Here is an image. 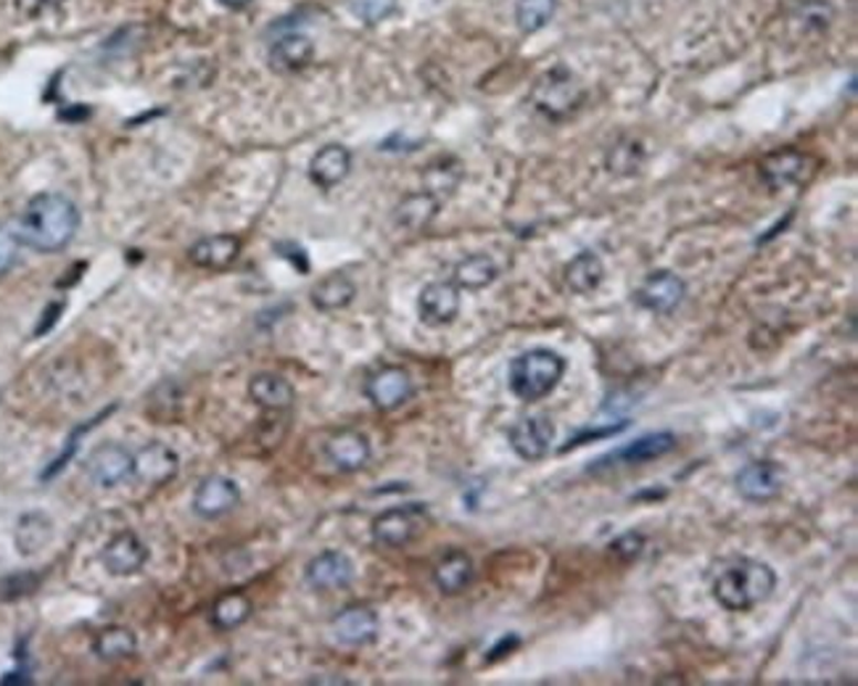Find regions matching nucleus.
Here are the masks:
<instances>
[{
  "mask_svg": "<svg viewBox=\"0 0 858 686\" xmlns=\"http://www.w3.org/2000/svg\"><path fill=\"white\" fill-rule=\"evenodd\" d=\"M19 246H22V243L17 241L13 230L0 225V277L9 275L13 270V264L19 260Z\"/></svg>",
  "mask_w": 858,
  "mask_h": 686,
  "instance_id": "nucleus-38",
  "label": "nucleus"
},
{
  "mask_svg": "<svg viewBox=\"0 0 858 686\" xmlns=\"http://www.w3.org/2000/svg\"><path fill=\"white\" fill-rule=\"evenodd\" d=\"M85 471L91 475L93 484H98L100 488H114L125 484L127 478H133L135 454L119 444L96 446L85 462Z\"/></svg>",
  "mask_w": 858,
  "mask_h": 686,
  "instance_id": "nucleus-10",
  "label": "nucleus"
},
{
  "mask_svg": "<svg viewBox=\"0 0 858 686\" xmlns=\"http://www.w3.org/2000/svg\"><path fill=\"white\" fill-rule=\"evenodd\" d=\"M313 56H315L313 40L307 35H299V32H288V35L278 38L273 45H269V66L280 74L304 70V66L313 61Z\"/></svg>",
  "mask_w": 858,
  "mask_h": 686,
  "instance_id": "nucleus-22",
  "label": "nucleus"
},
{
  "mask_svg": "<svg viewBox=\"0 0 858 686\" xmlns=\"http://www.w3.org/2000/svg\"><path fill=\"white\" fill-rule=\"evenodd\" d=\"M605 281V264L594 251H581L573 260L565 264V285H569L571 294L586 296L592 291L600 288V283Z\"/></svg>",
  "mask_w": 858,
  "mask_h": 686,
  "instance_id": "nucleus-25",
  "label": "nucleus"
},
{
  "mask_svg": "<svg viewBox=\"0 0 858 686\" xmlns=\"http://www.w3.org/2000/svg\"><path fill=\"white\" fill-rule=\"evenodd\" d=\"M774 568L769 562L750 560V557L729 562V566L719 570V576L711 583L713 600L729 610V613H748V610L759 608V604L774 594Z\"/></svg>",
  "mask_w": 858,
  "mask_h": 686,
  "instance_id": "nucleus-2",
  "label": "nucleus"
},
{
  "mask_svg": "<svg viewBox=\"0 0 858 686\" xmlns=\"http://www.w3.org/2000/svg\"><path fill=\"white\" fill-rule=\"evenodd\" d=\"M135 650H138V640H135L133 631L125 626H109L98 631V636L93 640V652L106 663L127 661V657L135 655Z\"/></svg>",
  "mask_w": 858,
  "mask_h": 686,
  "instance_id": "nucleus-30",
  "label": "nucleus"
},
{
  "mask_svg": "<svg viewBox=\"0 0 858 686\" xmlns=\"http://www.w3.org/2000/svg\"><path fill=\"white\" fill-rule=\"evenodd\" d=\"M497 275L499 267L489 254H470L463 262H457L452 283L465 291H484L497 281Z\"/></svg>",
  "mask_w": 858,
  "mask_h": 686,
  "instance_id": "nucleus-28",
  "label": "nucleus"
},
{
  "mask_svg": "<svg viewBox=\"0 0 858 686\" xmlns=\"http://www.w3.org/2000/svg\"><path fill=\"white\" fill-rule=\"evenodd\" d=\"M438 207H442V201H438L434 193H428V190L410 193L407 199H402L400 207H396V225L410 230V233H421V230L434 222Z\"/></svg>",
  "mask_w": 858,
  "mask_h": 686,
  "instance_id": "nucleus-26",
  "label": "nucleus"
},
{
  "mask_svg": "<svg viewBox=\"0 0 858 686\" xmlns=\"http://www.w3.org/2000/svg\"><path fill=\"white\" fill-rule=\"evenodd\" d=\"M833 19L835 11L827 0H803L793 13V22H798L803 32H824L833 24Z\"/></svg>",
  "mask_w": 858,
  "mask_h": 686,
  "instance_id": "nucleus-35",
  "label": "nucleus"
},
{
  "mask_svg": "<svg viewBox=\"0 0 858 686\" xmlns=\"http://www.w3.org/2000/svg\"><path fill=\"white\" fill-rule=\"evenodd\" d=\"M51 536H53V523H51L49 515L27 513L17 523V534H13V541H17L19 552L22 555H38L40 549L49 545Z\"/></svg>",
  "mask_w": 858,
  "mask_h": 686,
  "instance_id": "nucleus-29",
  "label": "nucleus"
},
{
  "mask_svg": "<svg viewBox=\"0 0 858 686\" xmlns=\"http://www.w3.org/2000/svg\"><path fill=\"white\" fill-rule=\"evenodd\" d=\"M558 0H520L516 9V19L520 32H539L555 17Z\"/></svg>",
  "mask_w": 858,
  "mask_h": 686,
  "instance_id": "nucleus-33",
  "label": "nucleus"
},
{
  "mask_svg": "<svg viewBox=\"0 0 858 686\" xmlns=\"http://www.w3.org/2000/svg\"><path fill=\"white\" fill-rule=\"evenodd\" d=\"M278 251L283 260H288L299 273H309V260L301 246H296V243H278Z\"/></svg>",
  "mask_w": 858,
  "mask_h": 686,
  "instance_id": "nucleus-40",
  "label": "nucleus"
},
{
  "mask_svg": "<svg viewBox=\"0 0 858 686\" xmlns=\"http://www.w3.org/2000/svg\"><path fill=\"white\" fill-rule=\"evenodd\" d=\"M607 169L616 175H634L645 165V148L637 140H621L607 154Z\"/></svg>",
  "mask_w": 858,
  "mask_h": 686,
  "instance_id": "nucleus-34",
  "label": "nucleus"
},
{
  "mask_svg": "<svg viewBox=\"0 0 858 686\" xmlns=\"http://www.w3.org/2000/svg\"><path fill=\"white\" fill-rule=\"evenodd\" d=\"M473 576H476V570H473L470 555L459 552V549H452V552L444 555L434 568V583L438 592L447 597L465 592L470 587Z\"/></svg>",
  "mask_w": 858,
  "mask_h": 686,
  "instance_id": "nucleus-23",
  "label": "nucleus"
},
{
  "mask_svg": "<svg viewBox=\"0 0 858 686\" xmlns=\"http://www.w3.org/2000/svg\"><path fill=\"white\" fill-rule=\"evenodd\" d=\"M734 484H738L740 497L745 502L766 505V502L776 499L785 492L787 473L776 460H755L742 467L738 478H734Z\"/></svg>",
  "mask_w": 858,
  "mask_h": 686,
  "instance_id": "nucleus-7",
  "label": "nucleus"
},
{
  "mask_svg": "<svg viewBox=\"0 0 858 686\" xmlns=\"http://www.w3.org/2000/svg\"><path fill=\"white\" fill-rule=\"evenodd\" d=\"M326 457L336 471L357 473L373 457V446H370V439L364 436V433L343 428V431H336L333 436L328 439Z\"/></svg>",
  "mask_w": 858,
  "mask_h": 686,
  "instance_id": "nucleus-14",
  "label": "nucleus"
},
{
  "mask_svg": "<svg viewBox=\"0 0 858 686\" xmlns=\"http://www.w3.org/2000/svg\"><path fill=\"white\" fill-rule=\"evenodd\" d=\"M808 169V156L795 151V148H782V151L769 154L766 159L759 165L761 182L769 190H785L790 186H798L806 178Z\"/></svg>",
  "mask_w": 858,
  "mask_h": 686,
  "instance_id": "nucleus-17",
  "label": "nucleus"
},
{
  "mask_svg": "<svg viewBox=\"0 0 858 686\" xmlns=\"http://www.w3.org/2000/svg\"><path fill=\"white\" fill-rule=\"evenodd\" d=\"M61 3H64V0H17V9L27 19H38V17H45V13L56 11Z\"/></svg>",
  "mask_w": 858,
  "mask_h": 686,
  "instance_id": "nucleus-39",
  "label": "nucleus"
},
{
  "mask_svg": "<svg viewBox=\"0 0 858 686\" xmlns=\"http://www.w3.org/2000/svg\"><path fill=\"white\" fill-rule=\"evenodd\" d=\"M61 312H64V304H61V302L59 304H51V307L43 312V320H40V325L35 328V336H45V333H49L53 325L59 323Z\"/></svg>",
  "mask_w": 858,
  "mask_h": 686,
  "instance_id": "nucleus-41",
  "label": "nucleus"
},
{
  "mask_svg": "<svg viewBox=\"0 0 858 686\" xmlns=\"http://www.w3.org/2000/svg\"><path fill=\"white\" fill-rule=\"evenodd\" d=\"M349 169H351L349 148L339 146V143H330V146L320 148V151L313 156V161H309V180H313L317 188L330 190L347 180Z\"/></svg>",
  "mask_w": 858,
  "mask_h": 686,
  "instance_id": "nucleus-20",
  "label": "nucleus"
},
{
  "mask_svg": "<svg viewBox=\"0 0 858 686\" xmlns=\"http://www.w3.org/2000/svg\"><path fill=\"white\" fill-rule=\"evenodd\" d=\"M459 315V288L455 283H428L417 296V317L428 328H444Z\"/></svg>",
  "mask_w": 858,
  "mask_h": 686,
  "instance_id": "nucleus-12",
  "label": "nucleus"
},
{
  "mask_svg": "<svg viewBox=\"0 0 858 686\" xmlns=\"http://www.w3.org/2000/svg\"><path fill=\"white\" fill-rule=\"evenodd\" d=\"M459 180H463V165H459L457 159H452V156L436 159L423 175L425 190L434 193L438 201H442V196H449L452 190L459 186Z\"/></svg>",
  "mask_w": 858,
  "mask_h": 686,
  "instance_id": "nucleus-32",
  "label": "nucleus"
},
{
  "mask_svg": "<svg viewBox=\"0 0 858 686\" xmlns=\"http://www.w3.org/2000/svg\"><path fill=\"white\" fill-rule=\"evenodd\" d=\"M428 515L423 505L391 507L373 520V541L386 549H402L423 534Z\"/></svg>",
  "mask_w": 858,
  "mask_h": 686,
  "instance_id": "nucleus-5",
  "label": "nucleus"
},
{
  "mask_svg": "<svg viewBox=\"0 0 858 686\" xmlns=\"http://www.w3.org/2000/svg\"><path fill=\"white\" fill-rule=\"evenodd\" d=\"M565 376V359L552 349H529L510 362L508 386L520 402H542Z\"/></svg>",
  "mask_w": 858,
  "mask_h": 686,
  "instance_id": "nucleus-3",
  "label": "nucleus"
},
{
  "mask_svg": "<svg viewBox=\"0 0 858 686\" xmlns=\"http://www.w3.org/2000/svg\"><path fill=\"white\" fill-rule=\"evenodd\" d=\"M518 644H520V640H518V636L516 634H510V636H502V640H499V644H497V647L495 650H491L489 652V661H499V657H505V655H510V652L512 650H516L518 647Z\"/></svg>",
  "mask_w": 858,
  "mask_h": 686,
  "instance_id": "nucleus-42",
  "label": "nucleus"
},
{
  "mask_svg": "<svg viewBox=\"0 0 858 686\" xmlns=\"http://www.w3.org/2000/svg\"><path fill=\"white\" fill-rule=\"evenodd\" d=\"M412 391H415V386H412L410 372L402 370V367H381V370L370 376L368 386H364V393H368L370 402L383 412L400 410L402 404H407L412 399Z\"/></svg>",
  "mask_w": 858,
  "mask_h": 686,
  "instance_id": "nucleus-11",
  "label": "nucleus"
},
{
  "mask_svg": "<svg viewBox=\"0 0 858 686\" xmlns=\"http://www.w3.org/2000/svg\"><path fill=\"white\" fill-rule=\"evenodd\" d=\"M239 254L241 241L235 235H206L193 243L188 260L201 270H225L239 260Z\"/></svg>",
  "mask_w": 858,
  "mask_h": 686,
  "instance_id": "nucleus-21",
  "label": "nucleus"
},
{
  "mask_svg": "<svg viewBox=\"0 0 858 686\" xmlns=\"http://www.w3.org/2000/svg\"><path fill=\"white\" fill-rule=\"evenodd\" d=\"M220 3H222V6H225V9H233V11H241V9H246V6H248V3H252V0H220Z\"/></svg>",
  "mask_w": 858,
  "mask_h": 686,
  "instance_id": "nucleus-43",
  "label": "nucleus"
},
{
  "mask_svg": "<svg viewBox=\"0 0 858 686\" xmlns=\"http://www.w3.org/2000/svg\"><path fill=\"white\" fill-rule=\"evenodd\" d=\"M252 618V600L241 592L222 594L212 608V623L220 631H233Z\"/></svg>",
  "mask_w": 858,
  "mask_h": 686,
  "instance_id": "nucleus-31",
  "label": "nucleus"
},
{
  "mask_svg": "<svg viewBox=\"0 0 858 686\" xmlns=\"http://www.w3.org/2000/svg\"><path fill=\"white\" fill-rule=\"evenodd\" d=\"M354 17H360L364 24H378L394 11V0H349Z\"/></svg>",
  "mask_w": 858,
  "mask_h": 686,
  "instance_id": "nucleus-36",
  "label": "nucleus"
},
{
  "mask_svg": "<svg viewBox=\"0 0 858 686\" xmlns=\"http://www.w3.org/2000/svg\"><path fill=\"white\" fill-rule=\"evenodd\" d=\"M354 296H357V285L349 275L343 273L322 277V281L313 288V294H309L313 304L320 312H339L343 307H349V304L354 302Z\"/></svg>",
  "mask_w": 858,
  "mask_h": 686,
  "instance_id": "nucleus-27",
  "label": "nucleus"
},
{
  "mask_svg": "<svg viewBox=\"0 0 858 686\" xmlns=\"http://www.w3.org/2000/svg\"><path fill=\"white\" fill-rule=\"evenodd\" d=\"M248 397H252L254 404L278 412V410H288V407L294 404L296 391L283 376H275V372H259V376L248 380Z\"/></svg>",
  "mask_w": 858,
  "mask_h": 686,
  "instance_id": "nucleus-24",
  "label": "nucleus"
},
{
  "mask_svg": "<svg viewBox=\"0 0 858 686\" xmlns=\"http://www.w3.org/2000/svg\"><path fill=\"white\" fill-rule=\"evenodd\" d=\"M241 502V488L233 478L225 475H212V478L201 481L199 488L193 494V509L201 518H222L233 507H239Z\"/></svg>",
  "mask_w": 858,
  "mask_h": 686,
  "instance_id": "nucleus-16",
  "label": "nucleus"
},
{
  "mask_svg": "<svg viewBox=\"0 0 858 686\" xmlns=\"http://www.w3.org/2000/svg\"><path fill=\"white\" fill-rule=\"evenodd\" d=\"M677 450V436L671 431H655V433H645L632 444L621 446V450L605 454L600 457L594 465L590 467V473H603V471H613V467H634V465H645V462L660 460L666 454H671Z\"/></svg>",
  "mask_w": 858,
  "mask_h": 686,
  "instance_id": "nucleus-6",
  "label": "nucleus"
},
{
  "mask_svg": "<svg viewBox=\"0 0 858 686\" xmlns=\"http://www.w3.org/2000/svg\"><path fill=\"white\" fill-rule=\"evenodd\" d=\"M80 228V212L64 193H38L13 222V235L27 249L53 254L70 246Z\"/></svg>",
  "mask_w": 858,
  "mask_h": 686,
  "instance_id": "nucleus-1",
  "label": "nucleus"
},
{
  "mask_svg": "<svg viewBox=\"0 0 858 686\" xmlns=\"http://www.w3.org/2000/svg\"><path fill=\"white\" fill-rule=\"evenodd\" d=\"M330 626H333L336 642H341L343 647H364V644H373L378 640L381 621H378L375 610L354 604V608L341 610Z\"/></svg>",
  "mask_w": 858,
  "mask_h": 686,
  "instance_id": "nucleus-15",
  "label": "nucleus"
},
{
  "mask_svg": "<svg viewBox=\"0 0 858 686\" xmlns=\"http://www.w3.org/2000/svg\"><path fill=\"white\" fill-rule=\"evenodd\" d=\"M607 549H611V555L616 557V560L634 562L642 555V549H645V536L629 531V534L618 536V539L613 541V545Z\"/></svg>",
  "mask_w": 858,
  "mask_h": 686,
  "instance_id": "nucleus-37",
  "label": "nucleus"
},
{
  "mask_svg": "<svg viewBox=\"0 0 858 686\" xmlns=\"http://www.w3.org/2000/svg\"><path fill=\"white\" fill-rule=\"evenodd\" d=\"M508 439L520 460L542 462L555 444V423L547 414H529L510 428Z\"/></svg>",
  "mask_w": 858,
  "mask_h": 686,
  "instance_id": "nucleus-9",
  "label": "nucleus"
},
{
  "mask_svg": "<svg viewBox=\"0 0 858 686\" xmlns=\"http://www.w3.org/2000/svg\"><path fill=\"white\" fill-rule=\"evenodd\" d=\"M148 560V547L133 531L114 536L100 552V562L112 576H135Z\"/></svg>",
  "mask_w": 858,
  "mask_h": 686,
  "instance_id": "nucleus-18",
  "label": "nucleus"
},
{
  "mask_svg": "<svg viewBox=\"0 0 858 686\" xmlns=\"http://www.w3.org/2000/svg\"><path fill=\"white\" fill-rule=\"evenodd\" d=\"M529 104L537 108L542 117L560 122L571 117V114L584 104V85L579 83V77L569 66L558 64L552 66V70H547L542 77L533 83Z\"/></svg>",
  "mask_w": 858,
  "mask_h": 686,
  "instance_id": "nucleus-4",
  "label": "nucleus"
},
{
  "mask_svg": "<svg viewBox=\"0 0 858 686\" xmlns=\"http://www.w3.org/2000/svg\"><path fill=\"white\" fill-rule=\"evenodd\" d=\"M687 296V283L681 281L677 273L671 270H658V273H650L642 281V285L634 291V302L639 304L642 309L653 312V315H671L681 307Z\"/></svg>",
  "mask_w": 858,
  "mask_h": 686,
  "instance_id": "nucleus-8",
  "label": "nucleus"
},
{
  "mask_svg": "<svg viewBox=\"0 0 858 686\" xmlns=\"http://www.w3.org/2000/svg\"><path fill=\"white\" fill-rule=\"evenodd\" d=\"M178 454H174L170 446L151 441V444H146L144 450L135 454L133 475H138L148 486H165L178 475Z\"/></svg>",
  "mask_w": 858,
  "mask_h": 686,
  "instance_id": "nucleus-19",
  "label": "nucleus"
},
{
  "mask_svg": "<svg viewBox=\"0 0 858 686\" xmlns=\"http://www.w3.org/2000/svg\"><path fill=\"white\" fill-rule=\"evenodd\" d=\"M304 579L315 592H336V589H347L351 579H354V562L349 560L343 552L328 549L309 560L307 570H304Z\"/></svg>",
  "mask_w": 858,
  "mask_h": 686,
  "instance_id": "nucleus-13",
  "label": "nucleus"
}]
</instances>
